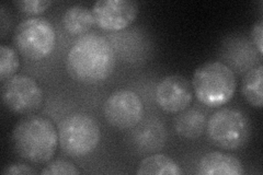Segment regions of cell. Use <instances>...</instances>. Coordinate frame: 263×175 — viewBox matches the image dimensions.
Here are the masks:
<instances>
[{"label": "cell", "instance_id": "obj_1", "mask_svg": "<svg viewBox=\"0 0 263 175\" xmlns=\"http://www.w3.org/2000/svg\"><path fill=\"white\" fill-rule=\"evenodd\" d=\"M115 64L114 52L108 40L97 34L80 37L66 58L70 76L84 83H98L108 78Z\"/></svg>", "mask_w": 263, "mask_h": 175}, {"label": "cell", "instance_id": "obj_2", "mask_svg": "<svg viewBox=\"0 0 263 175\" xmlns=\"http://www.w3.org/2000/svg\"><path fill=\"white\" fill-rule=\"evenodd\" d=\"M59 141V131L53 123L42 116H27L16 123L12 130L15 152L33 164H44L51 160Z\"/></svg>", "mask_w": 263, "mask_h": 175}, {"label": "cell", "instance_id": "obj_3", "mask_svg": "<svg viewBox=\"0 0 263 175\" xmlns=\"http://www.w3.org/2000/svg\"><path fill=\"white\" fill-rule=\"evenodd\" d=\"M192 88L202 104L218 107L228 103L235 94V73L223 63L208 62L195 70Z\"/></svg>", "mask_w": 263, "mask_h": 175}, {"label": "cell", "instance_id": "obj_4", "mask_svg": "<svg viewBox=\"0 0 263 175\" xmlns=\"http://www.w3.org/2000/svg\"><path fill=\"white\" fill-rule=\"evenodd\" d=\"M250 122L247 116L236 108H220L206 122V134L218 148L237 150L249 140Z\"/></svg>", "mask_w": 263, "mask_h": 175}, {"label": "cell", "instance_id": "obj_5", "mask_svg": "<svg viewBox=\"0 0 263 175\" xmlns=\"http://www.w3.org/2000/svg\"><path fill=\"white\" fill-rule=\"evenodd\" d=\"M59 140L65 153L84 157L91 153L100 141V128L89 115L75 113L60 123Z\"/></svg>", "mask_w": 263, "mask_h": 175}, {"label": "cell", "instance_id": "obj_6", "mask_svg": "<svg viewBox=\"0 0 263 175\" xmlns=\"http://www.w3.org/2000/svg\"><path fill=\"white\" fill-rule=\"evenodd\" d=\"M13 44L18 52L28 60H44L55 48V30L43 18L26 19L14 29Z\"/></svg>", "mask_w": 263, "mask_h": 175}, {"label": "cell", "instance_id": "obj_7", "mask_svg": "<svg viewBox=\"0 0 263 175\" xmlns=\"http://www.w3.org/2000/svg\"><path fill=\"white\" fill-rule=\"evenodd\" d=\"M2 99L4 104L16 114H30L39 110L43 103V91L35 80L24 74L2 82Z\"/></svg>", "mask_w": 263, "mask_h": 175}, {"label": "cell", "instance_id": "obj_8", "mask_svg": "<svg viewBox=\"0 0 263 175\" xmlns=\"http://www.w3.org/2000/svg\"><path fill=\"white\" fill-rule=\"evenodd\" d=\"M104 118L113 127L127 129L135 127L144 114L141 98L134 91L119 90L106 100L103 107Z\"/></svg>", "mask_w": 263, "mask_h": 175}, {"label": "cell", "instance_id": "obj_9", "mask_svg": "<svg viewBox=\"0 0 263 175\" xmlns=\"http://www.w3.org/2000/svg\"><path fill=\"white\" fill-rule=\"evenodd\" d=\"M91 11L98 27L106 31H120L136 19L138 6L132 0H99Z\"/></svg>", "mask_w": 263, "mask_h": 175}, {"label": "cell", "instance_id": "obj_10", "mask_svg": "<svg viewBox=\"0 0 263 175\" xmlns=\"http://www.w3.org/2000/svg\"><path fill=\"white\" fill-rule=\"evenodd\" d=\"M156 100L164 112L180 113L191 104L193 88L184 77L171 74L158 83L156 88Z\"/></svg>", "mask_w": 263, "mask_h": 175}, {"label": "cell", "instance_id": "obj_11", "mask_svg": "<svg viewBox=\"0 0 263 175\" xmlns=\"http://www.w3.org/2000/svg\"><path fill=\"white\" fill-rule=\"evenodd\" d=\"M197 173L201 175H242L243 166L236 157L214 151L206 153L200 160Z\"/></svg>", "mask_w": 263, "mask_h": 175}, {"label": "cell", "instance_id": "obj_12", "mask_svg": "<svg viewBox=\"0 0 263 175\" xmlns=\"http://www.w3.org/2000/svg\"><path fill=\"white\" fill-rule=\"evenodd\" d=\"M164 139L166 135L161 123L147 121L135 130L133 140L139 151L154 152L163 146Z\"/></svg>", "mask_w": 263, "mask_h": 175}, {"label": "cell", "instance_id": "obj_13", "mask_svg": "<svg viewBox=\"0 0 263 175\" xmlns=\"http://www.w3.org/2000/svg\"><path fill=\"white\" fill-rule=\"evenodd\" d=\"M180 113L175 120L177 134L185 139L199 138L206 128L205 114L197 108H189Z\"/></svg>", "mask_w": 263, "mask_h": 175}, {"label": "cell", "instance_id": "obj_14", "mask_svg": "<svg viewBox=\"0 0 263 175\" xmlns=\"http://www.w3.org/2000/svg\"><path fill=\"white\" fill-rule=\"evenodd\" d=\"M96 23L92 11L81 5L69 7L63 16V26L71 35H81Z\"/></svg>", "mask_w": 263, "mask_h": 175}, {"label": "cell", "instance_id": "obj_15", "mask_svg": "<svg viewBox=\"0 0 263 175\" xmlns=\"http://www.w3.org/2000/svg\"><path fill=\"white\" fill-rule=\"evenodd\" d=\"M138 175H181L182 170L168 155L154 154L145 158L138 164Z\"/></svg>", "mask_w": 263, "mask_h": 175}, {"label": "cell", "instance_id": "obj_16", "mask_svg": "<svg viewBox=\"0 0 263 175\" xmlns=\"http://www.w3.org/2000/svg\"><path fill=\"white\" fill-rule=\"evenodd\" d=\"M262 80H263V67L259 65L247 72L242 80L241 91L242 94L252 106L262 107Z\"/></svg>", "mask_w": 263, "mask_h": 175}, {"label": "cell", "instance_id": "obj_17", "mask_svg": "<svg viewBox=\"0 0 263 175\" xmlns=\"http://www.w3.org/2000/svg\"><path fill=\"white\" fill-rule=\"evenodd\" d=\"M19 66V57L14 49L6 44L0 45V81L13 77Z\"/></svg>", "mask_w": 263, "mask_h": 175}, {"label": "cell", "instance_id": "obj_18", "mask_svg": "<svg viewBox=\"0 0 263 175\" xmlns=\"http://www.w3.org/2000/svg\"><path fill=\"white\" fill-rule=\"evenodd\" d=\"M40 173L42 175H77L80 172L69 161L55 160L49 162Z\"/></svg>", "mask_w": 263, "mask_h": 175}, {"label": "cell", "instance_id": "obj_19", "mask_svg": "<svg viewBox=\"0 0 263 175\" xmlns=\"http://www.w3.org/2000/svg\"><path fill=\"white\" fill-rule=\"evenodd\" d=\"M13 4L20 11L33 15L44 12L52 5L48 0H22V2H14Z\"/></svg>", "mask_w": 263, "mask_h": 175}, {"label": "cell", "instance_id": "obj_20", "mask_svg": "<svg viewBox=\"0 0 263 175\" xmlns=\"http://www.w3.org/2000/svg\"><path fill=\"white\" fill-rule=\"evenodd\" d=\"M3 175H33L36 171L30 165L23 163H11L6 165L2 171Z\"/></svg>", "mask_w": 263, "mask_h": 175}, {"label": "cell", "instance_id": "obj_21", "mask_svg": "<svg viewBox=\"0 0 263 175\" xmlns=\"http://www.w3.org/2000/svg\"><path fill=\"white\" fill-rule=\"evenodd\" d=\"M251 40L254 46L257 47L258 52L260 55H262L263 52V22L262 20H259L256 22L251 28Z\"/></svg>", "mask_w": 263, "mask_h": 175}]
</instances>
